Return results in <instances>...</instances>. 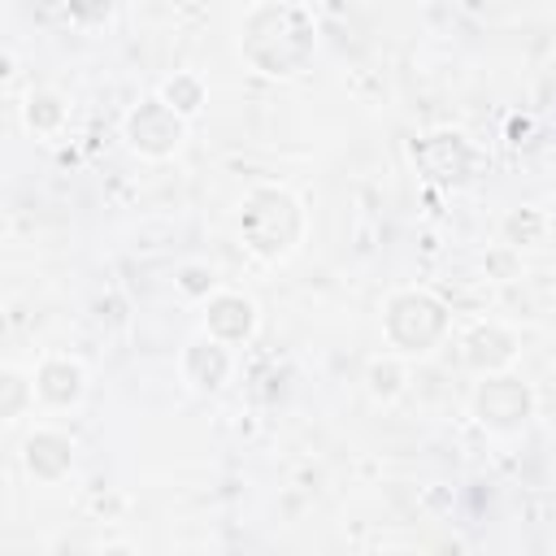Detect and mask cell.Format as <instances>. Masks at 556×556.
Masks as SVG:
<instances>
[{
	"label": "cell",
	"mask_w": 556,
	"mask_h": 556,
	"mask_svg": "<svg viewBox=\"0 0 556 556\" xmlns=\"http://www.w3.org/2000/svg\"><path fill=\"white\" fill-rule=\"evenodd\" d=\"M174 287H178L182 300H200V304H204V300L217 291V274H213L204 261H187V265H178Z\"/></svg>",
	"instance_id": "17"
},
{
	"label": "cell",
	"mask_w": 556,
	"mask_h": 556,
	"mask_svg": "<svg viewBox=\"0 0 556 556\" xmlns=\"http://www.w3.org/2000/svg\"><path fill=\"white\" fill-rule=\"evenodd\" d=\"M113 13V0H70V17L78 26H104Z\"/></svg>",
	"instance_id": "19"
},
{
	"label": "cell",
	"mask_w": 556,
	"mask_h": 556,
	"mask_svg": "<svg viewBox=\"0 0 556 556\" xmlns=\"http://www.w3.org/2000/svg\"><path fill=\"white\" fill-rule=\"evenodd\" d=\"M521 352V339L504 326V321H473L465 334H460V361L469 374H500V369H513Z\"/></svg>",
	"instance_id": "10"
},
{
	"label": "cell",
	"mask_w": 556,
	"mask_h": 556,
	"mask_svg": "<svg viewBox=\"0 0 556 556\" xmlns=\"http://www.w3.org/2000/svg\"><path fill=\"white\" fill-rule=\"evenodd\" d=\"M122 139L143 161H169L187 139V117L174 113L161 96H143L122 117Z\"/></svg>",
	"instance_id": "5"
},
{
	"label": "cell",
	"mask_w": 556,
	"mask_h": 556,
	"mask_svg": "<svg viewBox=\"0 0 556 556\" xmlns=\"http://www.w3.org/2000/svg\"><path fill=\"white\" fill-rule=\"evenodd\" d=\"M39 404V395H35V374H26V369H17V365H4L0 369V421H22L30 408Z\"/></svg>",
	"instance_id": "15"
},
{
	"label": "cell",
	"mask_w": 556,
	"mask_h": 556,
	"mask_svg": "<svg viewBox=\"0 0 556 556\" xmlns=\"http://www.w3.org/2000/svg\"><path fill=\"white\" fill-rule=\"evenodd\" d=\"M30 374H35V395H39L43 408L65 413V408H78L83 395H87V369H83L78 356L52 352V356H43Z\"/></svg>",
	"instance_id": "11"
},
{
	"label": "cell",
	"mask_w": 556,
	"mask_h": 556,
	"mask_svg": "<svg viewBox=\"0 0 556 556\" xmlns=\"http://www.w3.org/2000/svg\"><path fill=\"white\" fill-rule=\"evenodd\" d=\"M178 374H182V382H187L191 391H200V395L222 391V387L230 382V374H235L230 343L213 339L208 330L191 334V339L182 343V352H178Z\"/></svg>",
	"instance_id": "8"
},
{
	"label": "cell",
	"mask_w": 556,
	"mask_h": 556,
	"mask_svg": "<svg viewBox=\"0 0 556 556\" xmlns=\"http://www.w3.org/2000/svg\"><path fill=\"white\" fill-rule=\"evenodd\" d=\"M174 113H182L187 122L191 117H200V109L208 104V83L195 74V70H174L165 83H161V91H156Z\"/></svg>",
	"instance_id": "13"
},
{
	"label": "cell",
	"mask_w": 556,
	"mask_h": 556,
	"mask_svg": "<svg viewBox=\"0 0 556 556\" xmlns=\"http://www.w3.org/2000/svg\"><path fill=\"white\" fill-rule=\"evenodd\" d=\"M482 269H486V278H500V282H504V278H517V274H521V252L500 239V243L482 256Z\"/></svg>",
	"instance_id": "18"
},
{
	"label": "cell",
	"mask_w": 556,
	"mask_h": 556,
	"mask_svg": "<svg viewBox=\"0 0 556 556\" xmlns=\"http://www.w3.org/2000/svg\"><path fill=\"white\" fill-rule=\"evenodd\" d=\"M239 52L269 78H295L317 52V26L291 0H261L239 26Z\"/></svg>",
	"instance_id": "1"
},
{
	"label": "cell",
	"mask_w": 556,
	"mask_h": 556,
	"mask_svg": "<svg viewBox=\"0 0 556 556\" xmlns=\"http://www.w3.org/2000/svg\"><path fill=\"white\" fill-rule=\"evenodd\" d=\"M239 239L243 248L265 261V265H278L287 261L300 243H304V230H308V213H304V200L282 187V182H256L243 191L239 200Z\"/></svg>",
	"instance_id": "2"
},
{
	"label": "cell",
	"mask_w": 556,
	"mask_h": 556,
	"mask_svg": "<svg viewBox=\"0 0 556 556\" xmlns=\"http://www.w3.org/2000/svg\"><path fill=\"white\" fill-rule=\"evenodd\" d=\"M534 408H539V395L534 387L513 374V369H500V374H482L478 387L469 391V417L491 430V434H517L534 421Z\"/></svg>",
	"instance_id": "4"
},
{
	"label": "cell",
	"mask_w": 556,
	"mask_h": 556,
	"mask_svg": "<svg viewBox=\"0 0 556 556\" xmlns=\"http://www.w3.org/2000/svg\"><path fill=\"white\" fill-rule=\"evenodd\" d=\"M17 460H22V473L39 486H56L74 473V460H78V443L61 430V426H35L22 434V447H17Z\"/></svg>",
	"instance_id": "7"
},
{
	"label": "cell",
	"mask_w": 556,
	"mask_h": 556,
	"mask_svg": "<svg viewBox=\"0 0 556 556\" xmlns=\"http://www.w3.org/2000/svg\"><path fill=\"white\" fill-rule=\"evenodd\" d=\"M204 330L230 348L239 343H252L256 330H261V308L252 295L243 291H230V287H217L208 300H204Z\"/></svg>",
	"instance_id": "9"
},
{
	"label": "cell",
	"mask_w": 556,
	"mask_h": 556,
	"mask_svg": "<svg viewBox=\"0 0 556 556\" xmlns=\"http://www.w3.org/2000/svg\"><path fill=\"white\" fill-rule=\"evenodd\" d=\"M70 122V100L56 91V87H30L22 96V126L30 135H61Z\"/></svg>",
	"instance_id": "12"
},
{
	"label": "cell",
	"mask_w": 556,
	"mask_h": 556,
	"mask_svg": "<svg viewBox=\"0 0 556 556\" xmlns=\"http://www.w3.org/2000/svg\"><path fill=\"white\" fill-rule=\"evenodd\" d=\"M500 239H504L508 248H517V252L543 248V239H547V217H543V208H534V204L508 208L504 222H500Z\"/></svg>",
	"instance_id": "16"
},
{
	"label": "cell",
	"mask_w": 556,
	"mask_h": 556,
	"mask_svg": "<svg viewBox=\"0 0 556 556\" xmlns=\"http://www.w3.org/2000/svg\"><path fill=\"white\" fill-rule=\"evenodd\" d=\"M408 387V369H404V356L400 352H387V356H374L365 365V391L374 404H391L400 400Z\"/></svg>",
	"instance_id": "14"
},
{
	"label": "cell",
	"mask_w": 556,
	"mask_h": 556,
	"mask_svg": "<svg viewBox=\"0 0 556 556\" xmlns=\"http://www.w3.org/2000/svg\"><path fill=\"white\" fill-rule=\"evenodd\" d=\"M413 165L434 187H465L478 174L482 156L465 130H430L413 143Z\"/></svg>",
	"instance_id": "6"
},
{
	"label": "cell",
	"mask_w": 556,
	"mask_h": 556,
	"mask_svg": "<svg viewBox=\"0 0 556 556\" xmlns=\"http://www.w3.org/2000/svg\"><path fill=\"white\" fill-rule=\"evenodd\" d=\"M452 330V308L430 287H400L382 300V339L404 361H421L443 348Z\"/></svg>",
	"instance_id": "3"
}]
</instances>
